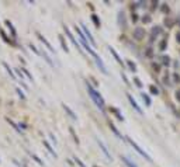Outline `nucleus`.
Listing matches in <instances>:
<instances>
[{
	"label": "nucleus",
	"instance_id": "nucleus-18",
	"mask_svg": "<svg viewBox=\"0 0 180 167\" xmlns=\"http://www.w3.org/2000/svg\"><path fill=\"white\" fill-rule=\"evenodd\" d=\"M165 48H166V41H162V42H160V49L163 51Z\"/></svg>",
	"mask_w": 180,
	"mask_h": 167
},
{
	"label": "nucleus",
	"instance_id": "nucleus-2",
	"mask_svg": "<svg viewBox=\"0 0 180 167\" xmlns=\"http://www.w3.org/2000/svg\"><path fill=\"white\" fill-rule=\"evenodd\" d=\"M128 142L131 143V146L134 147L135 150L138 152V153H139V155H141V156H142V157H145V159H146L148 162H152V157H151V156H149V155H148V153H146V152H145V150H142V147L139 146L138 143H135V142H134V140H132L131 138H128Z\"/></svg>",
	"mask_w": 180,
	"mask_h": 167
},
{
	"label": "nucleus",
	"instance_id": "nucleus-11",
	"mask_svg": "<svg viewBox=\"0 0 180 167\" xmlns=\"http://www.w3.org/2000/svg\"><path fill=\"white\" fill-rule=\"evenodd\" d=\"M149 90H151V93H152V94H158V93H159V90H158V87H155L153 84L149 86Z\"/></svg>",
	"mask_w": 180,
	"mask_h": 167
},
{
	"label": "nucleus",
	"instance_id": "nucleus-8",
	"mask_svg": "<svg viewBox=\"0 0 180 167\" xmlns=\"http://www.w3.org/2000/svg\"><path fill=\"white\" fill-rule=\"evenodd\" d=\"M108 49H110V52L113 53V55H114V58H115V59H117V61H118L120 63H121V65H123V61H121V58L118 56V53L115 52V49H114V48H111V46H110V48H108Z\"/></svg>",
	"mask_w": 180,
	"mask_h": 167
},
{
	"label": "nucleus",
	"instance_id": "nucleus-21",
	"mask_svg": "<svg viewBox=\"0 0 180 167\" xmlns=\"http://www.w3.org/2000/svg\"><path fill=\"white\" fill-rule=\"evenodd\" d=\"M153 68H155L156 72H159V66H158V65H153Z\"/></svg>",
	"mask_w": 180,
	"mask_h": 167
},
{
	"label": "nucleus",
	"instance_id": "nucleus-14",
	"mask_svg": "<svg viewBox=\"0 0 180 167\" xmlns=\"http://www.w3.org/2000/svg\"><path fill=\"white\" fill-rule=\"evenodd\" d=\"M127 63H128V66H130V70H132V72H135V70H137V69H135V63H132L131 61H128Z\"/></svg>",
	"mask_w": 180,
	"mask_h": 167
},
{
	"label": "nucleus",
	"instance_id": "nucleus-4",
	"mask_svg": "<svg viewBox=\"0 0 180 167\" xmlns=\"http://www.w3.org/2000/svg\"><path fill=\"white\" fill-rule=\"evenodd\" d=\"M97 142H98V145H100V147H101V150L104 152V155L107 156V159H108V160H111V155H110V153H108V150H107V147L104 146V145H103V143L100 142V140H98V139H97Z\"/></svg>",
	"mask_w": 180,
	"mask_h": 167
},
{
	"label": "nucleus",
	"instance_id": "nucleus-17",
	"mask_svg": "<svg viewBox=\"0 0 180 167\" xmlns=\"http://www.w3.org/2000/svg\"><path fill=\"white\" fill-rule=\"evenodd\" d=\"M173 77H175V82H176V83H179V82H180V76H179L177 73L173 74Z\"/></svg>",
	"mask_w": 180,
	"mask_h": 167
},
{
	"label": "nucleus",
	"instance_id": "nucleus-9",
	"mask_svg": "<svg viewBox=\"0 0 180 167\" xmlns=\"http://www.w3.org/2000/svg\"><path fill=\"white\" fill-rule=\"evenodd\" d=\"M83 30H85V33H86L87 38H89V39H90V42H92V44H93V45H96V42H94V39H93V37H92V34H90V31L86 28V27H85V25H83Z\"/></svg>",
	"mask_w": 180,
	"mask_h": 167
},
{
	"label": "nucleus",
	"instance_id": "nucleus-15",
	"mask_svg": "<svg viewBox=\"0 0 180 167\" xmlns=\"http://www.w3.org/2000/svg\"><path fill=\"white\" fill-rule=\"evenodd\" d=\"M134 82H135V84L138 86L139 89H141V87H142V83H141V80H139L138 77H134Z\"/></svg>",
	"mask_w": 180,
	"mask_h": 167
},
{
	"label": "nucleus",
	"instance_id": "nucleus-16",
	"mask_svg": "<svg viewBox=\"0 0 180 167\" xmlns=\"http://www.w3.org/2000/svg\"><path fill=\"white\" fill-rule=\"evenodd\" d=\"M162 62H163V65H169V56H162Z\"/></svg>",
	"mask_w": 180,
	"mask_h": 167
},
{
	"label": "nucleus",
	"instance_id": "nucleus-12",
	"mask_svg": "<svg viewBox=\"0 0 180 167\" xmlns=\"http://www.w3.org/2000/svg\"><path fill=\"white\" fill-rule=\"evenodd\" d=\"M63 108H65V110H66V111H68V114H69V115H70V117H72V118H76V117H75V114H73V111L70 110L69 107H66V106H65V104H63Z\"/></svg>",
	"mask_w": 180,
	"mask_h": 167
},
{
	"label": "nucleus",
	"instance_id": "nucleus-22",
	"mask_svg": "<svg viewBox=\"0 0 180 167\" xmlns=\"http://www.w3.org/2000/svg\"><path fill=\"white\" fill-rule=\"evenodd\" d=\"M176 97H177V98H179V100H180V91H177V93H176Z\"/></svg>",
	"mask_w": 180,
	"mask_h": 167
},
{
	"label": "nucleus",
	"instance_id": "nucleus-23",
	"mask_svg": "<svg viewBox=\"0 0 180 167\" xmlns=\"http://www.w3.org/2000/svg\"><path fill=\"white\" fill-rule=\"evenodd\" d=\"M177 41H180V34H177Z\"/></svg>",
	"mask_w": 180,
	"mask_h": 167
},
{
	"label": "nucleus",
	"instance_id": "nucleus-20",
	"mask_svg": "<svg viewBox=\"0 0 180 167\" xmlns=\"http://www.w3.org/2000/svg\"><path fill=\"white\" fill-rule=\"evenodd\" d=\"M93 20H94V23H96V25H98V20H97V17L93 16Z\"/></svg>",
	"mask_w": 180,
	"mask_h": 167
},
{
	"label": "nucleus",
	"instance_id": "nucleus-5",
	"mask_svg": "<svg viewBox=\"0 0 180 167\" xmlns=\"http://www.w3.org/2000/svg\"><path fill=\"white\" fill-rule=\"evenodd\" d=\"M121 159H123V162H124V163H125V164H127L128 167H138V166H137V164L134 163V162H131V160L128 159V157H121Z\"/></svg>",
	"mask_w": 180,
	"mask_h": 167
},
{
	"label": "nucleus",
	"instance_id": "nucleus-1",
	"mask_svg": "<svg viewBox=\"0 0 180 167\" xmlns=\"http://www.w3.org/2000/svg\"><path fill=\"white\" fill-rule=\"evenodd\" d=\"M86 87H87V91H89V96L92 97V100L94 101V104L101 110V112H104V100H103V97L100 96V93H98L97 90H94L92 86L89 84V83H86Z\"/></svg>",
	"mask_w": 180,
	"mask_h": 167
},
{
	"label": "nucleus",
	"instance_id": "nucleus-13",
	"mask_svg": "<svg viewBox=\"0 0 180 167\" xmlns=\"http://www.w3.org/2000/svg\"><path fill=\"white\" fill-rule=\"evenodd\" d=\"M135 34H137V35H135L137 38H141V37H142V34H143V30H142V28H137Z\"/></svg>",
	"mask_w": 180,
	"mask_h": 167
},
{
	"label": "nucleus",
	"instance_id": "nucleus-19",
	"mask_svg": "<svg viewBox=\"0 0 180 167\" xmlns=\"http://www.w3.org/2000/svg\"><path fill=\"white\" fill-rule=\"evenodd\" d=\"M76 163H78L80 167H85V164H83V163H82V162H80V160H79V159H76Z\"/></svg>",
	"mask_w": 180,
	"mask_h": 167
},
{
	"label": "nucleus",
	"instance_id": "nucleus-7",
	"mask_svg": "<svg viewBox=\"0 0 180 167\" xmlns=\"http://www.w3.org/2000/svg\"><path fill=\"white\" fill-rule=\"evenodd\" d=\"M110 128H111V131H113V132H114V134L117 135V138H120V139H124V136H123V135H121V134H120V132H118V129H117V128H115V126L113 125V124H111V125H110Z\"/></svg>",
	"mask_w": 180,
	"mask_h": 167
},
{
	"label": "nucleus",
	"instance_id": "nucleus-10",
	"mask_svg": "<svg viewBox=\"0 0 180 167\" xmlns=\"http://www.w3.org/2000/svg\"><path fill=\"white\" fill-rule=\"evenodd\" d=\"M142 98L146 101V106H151V98H149V96H148V94L142 93Z\"/></svg>",
	"mask_w": 180,
	"mask_h": 167
},
{
	"label": "nucleus",
	"instance_id": "nucleus-6",
	"mask_svg": "<svg viewBox=\"0 0 180 167\" xmlns=\"http://www.w3.org/2000/svg\"><path fill=\"white\" fill-rule=\"evenodd\" d=\"M65 30H66V34H68V35H69V38H70V39H72V42H73V44L76 45V48H78V49H80V46H79V44H78V42H76V39H75V37H73V35H72V34H70V31H69V30H68V28H65Z\"/></svg>",
	"mask_w": 180,
	"mask_h": 167
},
{
	"label": "nucleus",
	"instance_id": "nucleus-3",
	"mask_svg": "<svg viewBox=\"0 0 180 167\" xmlns=\"http://www.w3.org/2000/svg\"><path fill=\"white\" fill-rule=\"evenodd\" d=\"M127 97H128V100H130V102H131V106L134 107V110L137 111L138 114H141V115H142V114H143V111H142V108H141V107L138 106V102L135 101V98L132 97V96H131V94H130V93H127Z\"/></svg>",
	"mask_w": 180,
	"mask_h": 167
}]
</instances>
